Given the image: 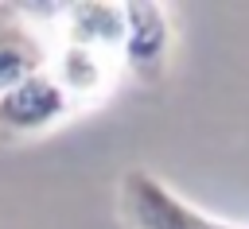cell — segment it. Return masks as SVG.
<instances>
[{
	"label": "cell",
	"instance_id": "6da1fadb",
	"mask_svg": "<svg viewBox=\"0 0 249 229\" xmlns=\"http://www.w3.org/2000/svg\"><path fill=\"white\" fill-rule=\"evenodd\" d=\"M117 213L128 229H245L218 221L214 213L187 202L160 175L144 167H128L117 182Z\"/></svg>",
	"mask_w": 249,
	"mask_h": 229
},
{
	"label": "cell",
	"instance_id": "7a4b0ae2",
	"mask_svg": "<svg viewBox=\"0 0 249 229\" xmlns=\"http://www.w3.org/2000/svg\"><path fill=\"white\" fill-rule=\"evenodd\" d=\"M74 113L66 89L51 70L19 82L16 89L0 93V144H23L35 136H47Z\"/></svg>",
	"mask_w": 249,
	"mask_h": 229
},
{
	"label": "cell",
	"instance_id": "3957f363",
	"mask_svg": "<svg viewBox=\"0 0 249 229\" xmlns=\"http://www.w3.org/2000/svg\"><path fill=\"white\" fill-rule=\"evenodd\" d=\"M121 62L140 85H160L171 62V16L167 4L132 0L124 4V39Z\"/></svg>",
	"mask_w": 249,
	"mask_h": 229
},
{
	"label": "cell",
	"instance_id": "277c9868",
	"mask_svg": "<svg viewBox=\"0 0 249 229\" xmlns=\"http://www.w3.org/2000/svg\"><path fill=\"white\" fill-rule=\"evenodd\" d=\"M51 74L58 78V85L66 89L74 109L97 105L117 78V54L109 50H93V47H78V43H62L51 54Z\"/></svg>",
	"mask_w": 249,
	"mask_h": 229
},
{
	"label": "cell",
	"instance_id": "5b68a950",
	"mask_svg": "<svg viewBox=\"0 0 249 229\" xmlns=\"http://www.w3.org/2000/svg\"><path fill=\"white\" fill-rule=\"evenodd\" d=\"M121 39H124V4L97 0V4H66L62 8V43L121 54Z\"/></svg>",
	"mask_w": 249,
	"mask_h": 229
},
{
	"label": "cell",
	"instance_id": "8992f818",
	"mask_svg": "<svg viewBox=\"0 0 249 229\" xmlns=\"http://www.w3.org/2000/svg\"><path fill=\"white\" fill-rule=\"evenodd\" d=\"M51 70V50L23 19H0V93Z\"/></svg>",
	"mask_w": 249,
	"mask_h": 229
},
{
	"label": "cell",
	"instance_id": "52a82bcc",
	"mask_svg": "<svg viewBox=\"0 0 249 229\" xmlns=\"http://www.w3.org/2000/svg\"><path fill=\"white\" fill-rule=\"evenodd\" d=\"M245 229H249V225H245Z\"/></svg>",
	"mask_w": 249,
	"mask_h": 229
}]
</instances>
